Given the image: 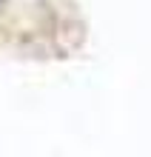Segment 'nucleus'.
Returning a JSON list of instances; mask_svg holds the SVG:
<instances>
[{
    "instance_id": "1",
    "label": "nucleus",
    "mask_w": 151,
    "mask_h": 157,
    "mask_svg": "<svg viewBox=\"0 0 151 157\" xmlns=\"http://www.w3.org/2000/svg\"><path fill=\"white\" fill-rule=\"evenodd\" d=\"M0 3H3V0H0Z\"/></svg>"
}]
</instances>
